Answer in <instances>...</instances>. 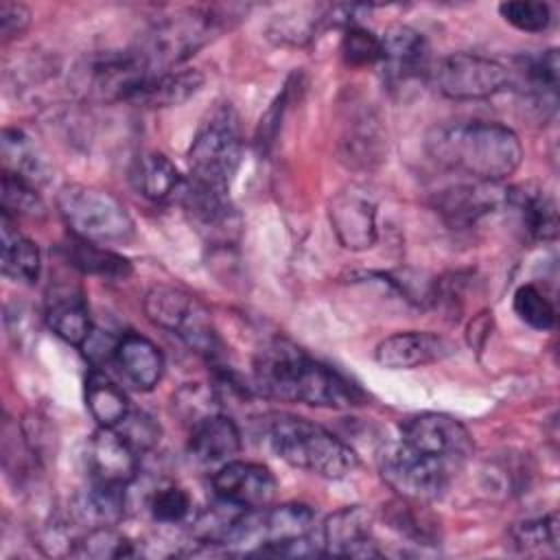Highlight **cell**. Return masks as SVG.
I'll use <instances>...</instances> for the list:
<instances>
[{"label":"cell","mask_w":560,"mask_h":560,"mask_svg":"<svg viewBox=\"0 0 560 560\" xmlns=\"http://www.w3.org/2000/svg\"><path fill=\"white\" fill-rule=\"evenodd\" d=\"M322 553L348 558H378L381 549L372 536V514L361 505L332 512L322 525Z\"/></svg>","instance_id":"16"},{"label":"cell","mask_w":560,"mask_h":560,"mask_svg":"<svg viewBox=\"0 0 560 560\" xmlns=\"http://www.w3.org/2000/svg\"><path fill=\"white\" fill-rule=\"evenodd\" d=\"M179 201L192 228L212 245H230L241 234V217L225 190L186 179Z\"/></svg>","instance_id":"12"},{"label":"cell","mask_w":560,"mask_h":560,"mask_svg":"<svg viewBox=\"0 0 560 560\" xmlns=\"http://www.w3.org/2000/svg\"><path fill=\"white\" fill-rule=\"evenodd\" d=\"M131 182L144 199L153 203H164L173 197L179 199L186 179L179 175L177 166L164 153L147 151L136 158L131 166Z\"/></svg>","instance_id":"25"},{"label":"cell","mask_w":560,"mask_h":560,"mask_svg":"<svg viewBox=\"0 0 560 560\" xmlns=\"http://www.w3.org/2000/svg\"><path fill=\"white\" fill-rule=\"evenodd\" d=\"M57 208L77 238L105 245L133 236L131 214L109 190L85 184H66L57 192Z\"/></svg>","instance_id":"6"},{"label":"cell","mask_w":560,"mask_h":560,"mask_svg":"<svg viewBox=\"0 0 560 560\" xmlns=\"http://www.w3.org/2000/svg\"><path fill=\"white\" fill-rule=\"evenodd\" d=\"M400 442L455 466L468 459L475 448L468 429L459 420L435 411L405 418L400 422Z\"/></svg>","instance_id":"10"},{"label":"cell","mask_w":560,"mask_h":560,"mask_svg":"<svg viewBox=\"0 0 560 560\" xmlns=\"http://www.w3.org/2000/svg\"><path fill=\"white\" fill-rule=\"evenodd\" d=\"M201 85H203V74L199 70L175 68V70L151 74L129 103L138 107H149V109L177 107L186 103L190 96H195L201 90Z\"/></svg>","instance_id":"24"},{"label":"cell","mask_w":560,"mask_h":560,"mask_svg":"<svg viewBox=\"0 0 560 560\" xmlns=\"http://www.w3.org/2000/svg\"><path fill=\"white\" fill-rule=\"evenodd\" d=\"M518 219V225L532 241H553L558 236V208L553 197L538 184H518L505 188L503 201Z\"/></svg>","instance_id":"19"},{"label":"cell","mask_w":560,"mask_h":560,"mask_svg":"<svg viewBox=\"0 0 560 560\" xmlns=\"http://www.w3.org/2000/svg\"><path fill=\"white\" fill-rule=\"evenodd\" d=\"M431 81L446 98L479 101L505 90L510 85V70L483 55L453 52L433 66Z\"/></svg>","instance_id":"9"},{"label":"cell","mask_w":560,"mask_h":560,"mask_svg":"<svg viewBox=\"0 0 560 560\" xmlns=\"http://www.w3.org/2000/svg\"><path fill=\"white\" fill-rule=\"evenodd\" d=\"M118 339H120V337H109V335H105L103 330L92 328V332H90V337L85 339V343L81 346V350H83L85 359H88L94 368H98L101 363L114 359V350H116Z\"/></svg>","instance_id":"44"},{"label":"cell","mask_w":560,"mask_h":560,"mask_svg":"<svg viewBox=\"0 0 560 560\" xmlns=\"http://www.w3.org/2000/svg\"><path fill=\"white\" fill-rule=\"evenodd\" d=\"M508 538L510 549L521 556H558V516L551 512L514 523Z\"/></svg>","instance_id":"31"},{"label":"cell","mask_w":560,"mask_h":560,"mask_svg":"<svg viewBox=\"0 0 560 560\" xmlns=\"http://www.w3.org/2000/svg\"><path fill=\"white\" fill-rule=\"evenodd\" d=\"M457 466L444 459L424 455L405 442L389 444L378 459L383 481L407 501L429 503L440 499Z\"/></svg>","instance_id":"8"},{"label":"cell","mask_w":560,"mask_h":560,"mask_svg":"<svg viewBox=\"0 0 560 560\" xmlns=\"http://www.w3.org/2000/svg\"><path fill=\"white\" fill-rule=\"evenodd\" d=\"M28 24H31V11L24 4L9 2V0L0 2V35L4 44L20 37L28 28Z\"/></svg>","instance_id":"43"},{"label":"cell","mask_w":560,"mask_h":560,"mask_svg":"<svg viewBox=\"0 0 560 560\" xmlns=\"http://www.w3.org/2000/svg\"><path fill=\"white\" fill-rule=\"evenodd\" d=\"M74 512L90 529L114 527L125 514V486L92 481L79 497Z\"/></svg>","instance_id":"30"},{"label":"cell","mask_w":560,"mask_h":560,"mask_svg":"<svg viewBox=\"0 0 560 560\" xmlns=\"http://www.w3.org/2000/svg\"><path fill=\"white\" fill-rule=\"evenodd\" d=\"M514 313L534 330H551L556 326V306L553 302L532 282L521 284L514 291L512 300Z\"/></svg>","instance_id":"33"},{"label":"cell","mask_w":560,"mask_h":560,"mask_svg":"<svg viewBox=\"0 0 560 560\" xmlns=\"http://www.w3.org/2000/svg\"><path fill=\"white\" fill-rule=\"evenodd\" d=\"M427 153L442 168L479 182H503L523 162L518 136L494 120L448 122L431 129Z\"/></svg>","instance_id":"2"},{"label":"cell","mask_w":560,"mask_h":560,"mask_svg":"<svg viewBox=\"0 0 560 560\" xmlns=\"http://www.w3.org/2000/svg\"><path fill=\"white\" fill-rule=\"evenodd\" d=\"M0 234H2V256H0L2 273L15 282L33 284L39 278V269H42L37 245L15 228L9 212H2Z\"/></svg>","instance_id":"26"},{"label":"cell","mask_w":560,"mask_h":560,"mask_svg":"<svg viewBox=\"0 0 560 560\" xmlns=\"http://www.w3.org/2000/svg\"><path fill=\"white\" fill-rule=\"evenodd\" d=\"M112 361L122 378L140 392H151L164 374V357L160 348L138 332H127L118 339Z\"/></svg>","instance_id":"21"},{"label":"cell","mask_w":560,"mask_h":560,"mask_svg":"<svg viewBox=\"0 0 560 560\" xmlns=\"http://www.w3.org/2000/svg\"><path fill=\"white\" fill-rule=\"evenodd\" d=\"M241 158V118L230 103H217L192 136L188 149V179L228 192Z\"/></svg>","instance_id":"4"},{"label":"cell","mask_w":560,"mask_h":560,"mask_svg":"<svg viewBox=\"0 0 560 560\" xmlns=\"http://www.w3.org/2000/svg\"><path fill=\"white\" fill-rule=\"evenodd\" d=\"M42 199L28 182L20 179L13 173H2V212L9 214H42Z\"/></svg>","instance_id":"40"},{"label":"cell","mask_w":560,"mask_h":560,"mask_svg":"<svg viewBox=\"0 0 560 560\" xmlns=\"http://www.w3.org/2000/svg\"><path fill=\"white\" fill-rule=\"evenodd\" d=\"M175 407L179 409L182 418L192 427L206 416L219 413V396L212 387H203L201 383H188L177 392Z\"/></svg>","instance_id":"39"},{"label":"cell","mask_w":560,"mask_h":560,"mask_svg":"<svg viewBox=\"0 0 560 560\" xmlns=\"http://www.w3.org/2000/svg\"><path fill=\"white\" fill-rule=\"evenodd\" d=\"M217 499H223L243 510H265L271 505L278 483L271 470L262 464L230 459L212 475Z\"/></svg>","instance_id":"14"},{"label":"cell","mask_w":560,"mask_h":560,"mask_svg":"<svg viewBox=\"0 0 560 560\" xmlns=\"http://www.w3.org/2000/svg\"><path fill=\"white\" fill-rule=\"evenodd\" d=\"M328 221L341 247L350 252L374 247L378 236L376 203L365 190L348 186L335 192L328 203Z\"/></svg>","instance_id":"13"},{"label":"cell","mask_w":560,"mask_h":560,"mask_svg":"<svg viewBox=\"0 0 560 560\" xmlns=\"http://www.w3.org/2000/svg\"><path fill=\"white\" fill-rule=\"evenodd\" d=\"M241 446H243V440L236 422L221 411L206 416L203 420L190 427L188 453L199 464L221 466L234 459Z\"/></svg>","instance_id":"20"},{"label":"cell","mask_w":560,"mask_h":560,"mask_svg":"<svg viewBox=\"0 0 560 560\" xmlns=\"http://www.w3.org/2000/svg\"><path fill=\"white\" fill-rule=\"evenodd\" d=\"M291 85L287 83L284 85V90H282V94H278V98L271 103V107L265 112V116L260 118V122H258V129H256V144H258V149L260 151H267L271 144H273V140H276V136H278V129H280V120H282V114H284V109H287V103H289V90Z\"/></svg>","instance_id":"42"},{"label":"cell","mask_w":560,"mask_h":560,"mask_svg":"<svg viewBox=\"0 0 560 560\" xmlns=\"http://www.w3.org/2000/svg\"><path fill=\"white\" fill-rule=\"evenodd\" d=\"M46 319L50 330L70 346L81 348L92 332V319L79 289L70 287H55L48 293Z\"/></svg>","instance_id":"23"},{"label":"cell","mask_w":560,"mask_h":560,"mask_svg":"<svg viewBox=\"0 0 560 560\" xmlns=\"http://www.w3.org/2000/svg\"><path fill=\"white\" fill-rule=\"evenodd\" d=\"M223 28L212 9H179L155 20L133 48L151 74L175 70Z\"/></svg>","instance_id":"5"},{"label":"cell","mask_w":560,"mask_h":560,"mask_svg":"<svg viewBox=\"0 0 560 560\" xmlns=\"http://www.w3.org/2000/svg\"><path fill=\"white\" fill-rule=\"evenodd\" d=\"M501 18L523 33H542L551 24V9L538 0H510L499 4Z\"/></svg>","instance_id":"37"},{"label":"cell","mask_w":560,"mask_h":560,"mask_svg":"<svg viewBox=\"0 0 560 560\" xmlns=\"http://www.w3.org/2000/svg\"><path fill=\"white\" fill-rule=\"evenodd\" d=\"M72 553L90 556V558H120V556H131L133 547L125 536H120L112 527H96V529H88V534L79 538L77 549Z\"/></svg>","instance_id":"38"},{"label":"cell","mask_w":560,"mask_h":560,"mask_svg":"<svg viewBox=\"0 0 560 560\" xmlns=\"http://www.w3.org/2000/svg\"><path fill=\"white\" fill-rule=\"evenodd\" d=\"M453 352V343L431 330H402L385 337L374 359L387 370H413L446 359Z\"/></svg>","instance_id":"17"},{"label":"cell","mask_w":560,"mask_h":560,"mask_svg":"<svg viewBox=\"0 0 560 560\" xmlns=\"http://www.w3.org/2000/svg\"><path fill=\"white\" fill-rule=\"evenodd\" d=\"M138 453L151 448L158 442L160 435V427L142 411H129L127 418L114 427Z\"/></svg>","instance_id":"41"},{"label":"cell","mask_w":560,"mask_h":560,"mask_svg":"<svg viewBox=\"0 0 560 560\" xmlns=\"http://www.w3.org/2000/svg\"><path fill=\"white\" fill-rule=\"evenodd\" d=\"M92 481L129 486L138 477V451L112 427H101L88 446Z\"/></svg>","instance_id":"18"},{"label":"cell","mask_w":560,"mask_h":560,"mask_svg":"<svg viewBox=\"0 0 560 560\" xmlns=\"http://www.w3.org/2000/svg\"><path fill=\"white\" fill-rule=\"evenodd\" d=\"M271 451L293 468L324 479H343L357 470V453L335 433L306 418L276 413L265 424Z\"/></svg>","instance_id":"3"},{"label":"cell","mask_w":560,"mask_h":560,"mask_svg":"<svg viewBox=\"0 0 560 560\" xmlns=\"http://www.w3.org/2000/svg\"><path fill=\"white\" fill-rule=\"evenodd\" d=\"M383 68L389 83H400L418 77L427 70L429 48L422 37L411 26L396 24L383 37Z\"/></svg>","instance_id":"22"},{"label":"cell","mask_w":560,"mask_h":560,"mask_svg":"<svg viewBox=\"0 0 560 560\" xmlns=\"http://www.w3.org/2000/svg\"><path fill=\"white\" fill-rule=\"evenodd\" d=\"M85 405L101 427H118L129 413L127 394L98 368L85 378Z\"/></svg>","instance_id":"29"},{"label":"cell","mask_w":560,"mask_h":560,"mask_svg":"<svg viewBox=\"0 0 560 560\" xmlns=\"http://www.w3.org/2000/svg\"><path fill=\"white\" fill-rule=\"evenodd\" d=\"M387 523L398 534H402L411 540L424 542V545H433V540L438 538L435 523L420 510V503H416V501L400 499L396 503H389L387 505Z\"/></svg>","instance_id":"32"},{"label":"cell","mask_w":560,"mask_h":560,"mask_svg":"<svg viewBox=\"0 0 560 560\" xmlns=\"http://www.w3.org/2000/svg\"><path fill=\"white\" fill-rule=\"evenodd\" d=\"M2 164L7 173L18 175L31 186H39L50 179L48 162L37 151L33 140L20 129L7 127L2 131Z\"/></svg>","instance_id":"28"},{"label":"cell","mask_w":560,"mask_h":560,"mask_svg":"<svg viewBox=\"0 0 560 560\" xmlns=\"http://www.w3.org/2000/svg\"><path fill=\"white\" fill-rule=\"evenodd\" d=\"M61 254L70 267L90 276L109 278V280H122L131 276L129 258L103 247L101 243L72 236L68 243L61 245Z\"/></svg>","instance_id":"27"},{"label":"cell","mask_w":560,"mask_h":560,"mask_svg":"<svg viewBox=\"0 0 560 560\" xmlns=\"http://www.w3.org/2000/svg\"><path fill=\"white\" fill-rule=\"evenodd\" d=\"M525 74L527 83L532 88V94L545 103L549 98L556 103V92H558V74H560V63H558V50L549 48L525 63Z\"/></svg>","instance_id":"35"},{"label":"cell","mask_w":560,"mask_h":560,"mask_svg":"<svg viewBox=\"0 0 560 560\" xmlns=\"http://www.w3.org/2000/svg\"><path fill=\"white\" fill-rule=\"evenodd\" d=\"M341 55L350 66H374L383 61V42L365 26L350 24L341 39Z\"/></svg>","instance_id":"34"},{"label":"cell","mask_w":560,"mask_h":560,"mask_svg":"<svg viewBox=\"0 0 560 560\" xmlns=\"http://www.w3.org/2000/svg\"><path fill=\"white\" fill-rule=\"evenodd\" d=\"M151 77L138 52H103L88 63L81 88L83 94L98 103H129L142 83Z\"/></svg>","instance_id":"11"},{"label":"cell","mask_w":560,"mask_h":560,"mask_svg":"<svg viewBox=\"0 0 560 560\" xmlns=\"http://www.w3.org/2000/svg\"><path fill=\"white\" fill-rule=\"evenodd\" d=\"M142 306L155 326L177 335L190 350L203 357L217 354L219 337L212 317L208 308L188 291L158 284L147 291Z\"/></svg>","instance_id":"7"},{"label":"cell","mask_w":560,"mask_h":560,"mask_svg":"<svg viewBox=\"0 0 560 560\" xmlns=\"http://www.w3.org/2000/svg\"><path fill=\"white\" fill-rule=\"evenodd\" d=\"M254 383L267 398L311 407L346 409L363 400L361 389L337 370L280 339L258 350L254 359Z\"/></svg>","instance_id":"1"},{"label":"cell","mask_w":560,"mask_h":560,"mask_svg":"<svg viewBox=\"0 0 560 560\" xmlns=\"http://www.w3.org/2000/svg\"><path fill=\"white\" fill-rule=\"evenodd\" d=\"M503 201L505 188L497 182L468 179L438 190L433 206L446 225L464 230L494 212Z\"/></svg>","instance_id":"15"},{"label":"cell","mask_w":560,"mask_h":560,"mask_svg":"<svg viewBox=\"0 0 560 560\" xmlns=\"http://www.w3.org/2000/svg\"><path fill=\"white\" fill-rule=\"evenodd\" d=\"M149 512L153 521L164 525H177L184 523L192 512V499L190 494L179 486H162L151 494Z\"/></svg>","instance_id":"36"}]
</instances>
